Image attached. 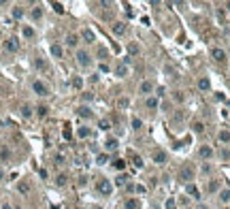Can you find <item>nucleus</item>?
<instances>
[{
	"instance_id": "f257e3e1",
	"label": "nucleus",
	"mask_w": 230,
	"mask_h": 209,
	"mask_svg": "<svg viewBox=\"0 0 230 209\" xmlns=\"http://www.w3.org/2000/svg\"><path fill=\"white\" fill-rule=\"evenodd\" d=\"M196 177V169H194V164H190V162H185L179 167V179H183V181H188V184H192V179Z\"/></svg>"
},
{
	"instance_id": "f03ea898",
	"label": "nucleus",
	"mask_w": 230,
	"mask_h": 209,
	"mask_svg": "<svg viewBox=\"0 0 230 209\" xmlns=\"http://www.w3.org/2000/svg\"><path fill=\"white\" fill-rule=\"evenodd\" d=\"M96 190L100 192L102 196H109L113 192V184L109 179H98V184H96Z\"/></svg>"
},
{
	"instance_id": "7ed1b4c3",
	"label": "nucleus",
	"mask_w": 230,
	"mask_h": 209,
	"mask_svg": "<svg viewBox=\"0 0 230 209\" xmlns=\"http://www.w3.org/2000/svg\"><path fill=\"white\" fill-rule=\"evenodd\" d=\"M77 62H79L81 66H90V64H92V56L85 51V49H79V51H77Z\"/></svg>"
},
{
	"instance_id": "20e7f679",
	"label": "nucleus",
	"mask_w": 230,
	"mask_h": 209,
	"mask_svg": "<svg viewBox=\"0 0 230 209\" xmlns=\"http://www.w3.org/2000/svg\"><path fill=\"white\" fill-rule=\"evenodd\" d=\"M32 90H34V94H38V96H47L49 94V87L43 83V81H34V83H32Z\"/></svg>"
},
{
	"instance_id": "39448f33",
	"label": "nucleus",
	"mask_w": 230,
	"mask_h": 209,
	"mask_svg": "<svg viewBox=\"0 0 230 209\" xmlns=\"http://www.w3.org/2000/svg\"><path fill=\"white\" fill-rule=\"evenodd\" d=\"M211 56H213V60H215V62H226V51H224V49H220V47H213L211 49Z\"/></svg>"
},
{
	"instance_id": "423d86ee",
	"label": "nucleus",
	"mask_w": 230,
	"mask_h": 209,
	"mask_svg": "<svg viewBox=\"0 0 230 209\" xmlns=\"http://www.w3.org/2000/svg\"><path fill=\"white\" fill-rule=\"evenodd\" d=\"M4 49H7V51H11V53H13V51H17V49H19V41H17L15 36L7 38V41H4Z\"/></svg>"
},
{
	"instance_id": "0eeeda50",
	"label": "nucleus",
	"mask_w": 230,
	"mask_h": 209,
	"mask_svg": "<svg viewBox=\"0 0 230 209\" xmlns=\"http://www.w3.org/2000/svg\"><path fill=\"white\" fill-rule=\"evenodd\" d=\"M151 160L156 162V164H166V160H168V158H166V154H164L162 150H156V152L151 154Z\"/></svg>"
},
{
	"instance_id": "6e6552de",
	"label": "nucleus",
	"mask_w": 230,
	"mask_h": 209,
	"mask_svg": "<svg viewBox=\"0 0 230 209\" xmlns=\"http://www.w3.org/2000/svg\"><path fill=\"white\" fill-rule=\"evenodd\" d=\"M198 156L202 158V160H209V158L213 156V150H211L209 145H200L198 147Z\"/></svg>"
},
{
	"instance_id": "1a4fd4ad",
	"label": "nucleus",
	"mask_w": 230,
	"mask_h": 209,
	"mask_svg": "<svg viewBox=\"0 0 230 209\" xmlns=\"http://www.w3.org/2000/svg\"><path fill=\"white\" fill-rule=\"evenodd\" d=\"M77 115H79V117H85V120H90V117H92L94 113H92V109L87 107V104H81V107L77 109Z\"/></svg>"
},
{
	"instance_id": "9d476101",
	"label": "nucleus",
	"mask_w": 230,
	"mask_h": 209,
	"mask_svg": "<svg viewBox=\"0 0 230 209\" xmlns=\"http://www.w3.org/2000/svg\"><path fill=\"white\" fill-rule=\"evenodd\" d=\"M81 36H83L85 43H96V34H94L90 28H83V30H81Z\"/></svg>"
},
{
	"instance_id": "9b49d317",
	"label": "nucleus",
	"mask_w": 230,
	"mask_h": 209,
	"mask_svg": "<svg viewBox=\"0 0 230 209\" xmlns=\"http://www.w3.org/2000/svg\"><path fill=\"white\" fill-rule=\"evenodd\" d=\"M139 92H141V94H151V92H153V85H151V81H141V85H139Z\"/></svg>"
},
{
	"instance_id": "f8f14e48",
	"label": "nucleus",
	"mask_w": 230,
	"mask_h": 209,
	"mask_svg": "<svg viewBox=\"0 0 230 209\" xmlns=\"http://www.w3.org/2000/svg\"><path fill=\"white\" fill-rule=\"evenodd\" d=\"M115 75H117V77H126V75H128V64L119 62L117 66H115Z\"/></svg>"
},
{
	"instance_id": "ddd939ff",
	"label": "nucleus",
	"mask_w": 230,
	"mask_h": 209,
	"mask_svg": "<svg viewBox=\"0 0 230 209\" xmlns=\"http://www.w3.org/2000/svg\"><path fill=\"white\" fill-rule=\"evenodd\" d=\"M124 32H126V24H124V21H117V24H113V34L122 36Z\"/></svg>"
},
{
	"instance_id": "4468645a",
	"label": "nucleus",
	"mask_w": 230,
	"mask_h": 209,
	"mask_svg": "<svg viewBox=\"0 0 230 209\" xmlns=\"http://www.w3.org/2000/svg\"><path fill=\"white\" fill-rule=\"evenodd\" d=\"M217 190H220V179H211L209 184H207V192L213 194V192H217Z\"/></svg>"
},
{
	"instance_id": "2eb2a0df",
	"label": "nucleus",
	"mask_w": 230,
	"mask_h": 209,
	"mask_svg": "<svg viewBox=\"0 0 230 209\" xmlns=\"http://www.w3.org/2000/svg\"><path fill=\"white\" fill-rule=\"evenodd\" d=\"M126 49H128V56H139V53H141V47L136 45V43H130Z\"/></svg>"
},
{
	"instance_id": "dca6fc26",
	"label": "nucleus",
	"mask_w": 230,
	"mask_h": 209,
	"mask_svg": "<svg viewBox=\"0 0 230 209\" xmlns=\"http://www.w3.org/2000/svg\"><path fill=\"white\" fill-rule=\"evenodd\" d=\"M105 147H107L109 152H113V150H117V147H119V141H117V139H107Z\"/></svg>"
},
{
	"instance_id": "f3484780",
	"label": "nucleus",
	"mask_w": 230,
	"mask_h": 209,
	"mask_svg": "<svg viewBox=\"0 0 230 209\" xmlns=\"http://www.w3.org/2000/svg\"><path fill=\"white\" fill-rule=\"evenodd\" d=\"M66 45L68 47H77V45H79V36H77V34H68L66 36Z\"/></svg>"
},
{
	"instance_id": "a211bd4d",
	"label": "nucleus",
	"mask_w": 230,
	"mask_h": 209,
	"mask_svg": "<svg viewBox=\"0 0 230 209\" xmlns=\"http://www.w3.org/2000/svg\"><path fill=\"white\" fill-rule=\"evenodd\" d=\"M124 207H126V209H141V203L136 201V199H128Z\"/></svg>"
},
{
	"instance_id": "6ab92c4d",
	"label": "nucleus",
	"mask_w": 230,
	"mask_h": 209,
	"mask_svg": "<svg viewBox=\"0 0 230 209\" xmlns=\"http://www.w3.org/2000/svg\"><path fill=\"white\" fill-rule=\"evenodd\" d=\"M17 190H19V194H28V192H30V184H28V181H19Z\"/></svg>"
},
{
	"instance_id": "aec40b11",
	"label": "nucleus",
	"mask_w": 230,
	"mask_h": 209,
	"mask_svg": "<svg viewBox=\"0 0 230 209\" xmlns=\"http://www.w3.org/2000/svg\"><path fill=\"white\" fill-rule=\"evenodd\" d=\"M211 87V81L207 79V77H200L198 79V90H209Z\"/></svg>"
},
{
	"instance_id": "412c9836",
	"label": "nucleus",
	"mask_w": 230,
	"mask_h": 209,
	"mask_svg": "<svg viewBox=\"0 0 230 209\" xmlns=\"http://www.w3.org/2000/svg\"><path fill=\"white\" fill-rule=\"evenodd\" d=\"M51 53H53L56 58H62V56H64V49L60 47L58 43H53V45H51Z\"/></svg>"
},
{
	"instance_id": "4be33fe9",
	"label": "nucleus",
	"mask_w": 230,
	"mask_h": 209,
	"mask_svg": "<svg viewBox=\"0 0 230 209\" xmlns=\"http://www.w3.org/2000/svg\"><path fill=\"white\" fill-rule=\"evenodd\" d=\"M21 117H32V107L30 104H21Z\"/></svg>"
},
{
	"instance_id": "5701e85b",
	"label": "nucleus",
	"mask_w": 230,
	"mask_h": 209,
	"mask_svg": "<svg viewBox=\"0 0 230 209\" xmlns=\"http://www.w3.org/2000/svg\"><path fill=\"white\" fill-rule=\"evenodd\" d=\"M77 135H79V139H87V137L92 135V130L87 128V126H81V128H79V133H77Z\"/></svg>"
},
{
	"instance_id": "b1692460",
	"label": "nucleus",
	"mask_w": 230,
	"mask_h": 209,
	"mask_svg": "<svg viewBox=\"0 0 230 209\" xmlns=\"http://www.w3.org/2000/svg\"><path fill=\"white\" fill-rule=\"evenodd\" d=\"M188 194H192L194 199H200V194H198V188H196L194 184H188Z\"/></svg>"
},
{
	"instance_id": "393cba45",
	"label": "nucleus",
	"mask_w": 230,
	"mask_h": 209,
	"mask_svg": "<svg viewBox=\"0 0 230 209\" xmlns=\"http://www.w3.org/2000/svg\"><path fill=\"white\" fill-rule=\"evenodd\" d=\"M220 201L222 203H230V188H226V190L220 192Z\"/></svg>"
},
{
	"instance_id": "a878e982",
	"label": "nucleus",
	"mask_w": 230,
	"mask_h": 209,
	"mask_svg": "<svg viewBox=\"0 0 230 209\" xmlns=\"http://www.w3.org/2000/svg\"><path fill=\"white\" fill-rule=\"evenodd\" d=\"M192 130H194V133H205V124H202V122H194V124H192Z\"/></svg>"
},
{
	"instance_id": "bb28decb",
	"label": "nucleus",
	"mask_w": 230,
	"mask_h": 209,
	"mask_svg": "<svg viewBox=\"0 0 230 209\" xmlns=\"http://www.w3.org/2000/svg\"><path fill=\"white\" fill-rule=\"evenodd\" d=\"M66 181H68V177L64 173H60L58 177H56V186H66Z\"/></svg>"
},
{
	"instance_id": "cd10ccee",
	"label": "nucleus",
	"mask_w": 230,
	"mask_h": 209,
	"mask_svg": "<svg viewBox=\"0 0 230 209\" xmlns=\"http://www.w3.org/2000/svg\"><path fill=\"white\" fill-rule=\"evenodd\" d=\"M36 113H38V117H45V115L49 113V109L45 107V104H38V107H36Z\"/></svg>"
},
{
	"instance_id": "c85d7f7f",
	"label": "nucleus",
	"mask_w": 230,
	"mask_h": 209,
	"mask_svg": "<svg viewBox=\"0 0 230 209\" xmlns=\"http://www.w3.org/2000/svg\"><path fill=\"white\" fill-rule=\"evenodd\" d=\"M220 141L222 143H230V133L228 130H220Z\"/></svg>"
},
{
	"instance_id": "c756f323",
	"label": "nucleus",
	"mask_w": 230,
	"mask_h": 209,
	"mask_svg": "<svg viewBox=\"0 0 230 209\" xmlns=\"http://www.w3.org/2000/svg\"><path fill=\"white\" fill-rule=\"evenodd\" d=\"M41 17H43V9L34 7V9H32V19H41Z\"/></svg>"
},
{
	"instance_id": "7c9ffc66",
	"label": "nucleus",
	"mask_w": 230,
	"mask_h": 209,
	"mask_svg": "<svg viewBox=\"0 0 230 209\" xmlns=\"http://www.w3.org/2000/svg\"><path fill=\"white\" fill-rule=\"evenodd\" d=\"M173 100L175 102H183L185 100V94H183V92H173Z\"/></svg>"
},
{
	"instance_id": "2f4dec72",
	"label": "nucleus",
	"mask_w": 230,
	"mask_h": 209,
	"mask_svg": "<svg viewBox=\"0 0 230 209\" xmlns=\"http://www.w3.org/2000/svg\"><path fill=\"white\" fill-rule=\"evenodd\" d=\"M21 34H24L26 38H32V36H34V30H32L30 26H24V30H21Z\"/></svg>"
},
{
	"instance_id": "473e14b6",
	"label": "nucleus",
	"mask_w": 230,
	"mask_h": 209,
	"mask_svg": "<svg viewBox=\"0 0 230 209\" xmlns=\"http://www.w3.org/2000/svg\"><path fill=\"white\" fill-rule=\"evenodd\" d=\"M98 128H100V130H109V128H111V122H109V120H100V122H98Z\"/></svg>"
},
{
	"instance_id": "72a5a7b5",
	"label": "nucleus",
	"mask_w": 230,
	"mask_h": 209,
	"mask_svg": "<svg viewBox=\"0 0 230 209\" xmlns=\"http://www.w3.org/2000/svg\"><path fill=\"white\" fill-rule=\"evenodd\" d=\"M13 17H15V19H21V17H24V9H21V7H15V9H13Z\"/></svg>"
},
{
	"instance_id": "f704fd0d",
	"label": "nucleus",
	"mask_w": 230,
	"mask_h": 209,
	"mask_svg": "<svg viewBox=\"0 0 230 209\" xmlns=\"http://www.w3.org/2000/svg\"><path fill=\"white\" fill-rule=\"evenodd\" d=\"M220 156H222V160H226V162H230V150H220Z\"/></svg>"
},
{
	"instance_id": "c9c22d12",
	"label": "nucleus",
	"mask_w": 230,
	"mask_h": 209,
	"mask_svg": "<svg viewBox=\"0 0 230 209\" xmlns=\"http://www.w3.org/2000/svg\"><path fill=\"white\" fill-rule=\"evenodd\" d=\"M9 158H11V152L7 147H2V150H0V160H9Z\"/></svg>"
},
{
	"instance_id": "e433bc0d",
	"label": "nucleus",
	"mask_w": 230,
	"mask_h": 209,
	"mask_svg": "<svg viewBox=\"0 0 230 209\" xmlns=\"http://www.w3.org/2000/svg\"><path fill=\"white\" fill-rule=\"evenodd\" d=\"M81 85H83V79H81V77H75V79H73V87H75V90H81Z\"/></svg>"
},
{
	"instance_id": "4c0bfd02",
	"label": "nucleus",
	"mask_w": 230,
	"mask_h": 209,
	"mask_svg": "<svg viewBox=\"0 0 230 209\" xmlns=\"http://www.w3.org/2000/svg\"><path fill=\"white\" fill-rule=\"evenodd\" d=\"M96 162H98V164H107V162H109V156H107V154H98Z\"/></svg>"
},
{
	"instance_id": "58836bf2",
	"label": "nucleus",
	"mask_w": 230,
	"mask_h": 209,
	"mask_svg": "<svg viewBox=\"0 0 230 209\" xmlns=\"http://www.w3.org/2000/svg\"><path fill=\"white\" fill-rule=\"evenodd\" d=\"M115 184H117V186H126V184H128V177H126V175H119V177L115 179Z\"/></svg>"
},
{
	"instance_id": "ea45409f",
	"label": "nucleus",
	"mask_w": 230,
	"mask_h": 209,
	"mask_svg": "<svg viewBox=\"0 0 230 209\" xmlns=\"http://www.w3.org/2000/svg\"><path fill=\"white\" fill-rule=\"evenodd\" d=\"M147 107H149V109H156V107H158V100H156L153 96H149V98H147Z\"/></svg>"
},
{
	"instance_id": "a19ab883",
	"label": "nucleus",
	"mask_w": 230,
	"mask_h": 209,
	"mask_svg": "<svg viewBox=\"0 0 230 209\" xmlns=\"http://www.w3.org/2000/svg\"><path fill=\"white\" fill-rule=\"evenodd\" d=\"M34 66H36L38 70H43V68H45V62H43V58H36V60H34Z\"/></svg>"
},
{
	"instance_id": "79ce46f5",
	"label": "nucleus",
	"mask_w": 230,
	"mask_h": 209,
	"mask_svg": "<svg viewBox=\"0 0 230 209\" xmlns=\"http://www.w3.org/2000/svg\"><path fill=\"white\" fill-rule=\"evenodd\" d=\"M141 126H143V122H141L139 117H134V120H132V130H139Z\"/></svg>"
},
{
	"instance_id": "37998d69",
	"label": "nucleus",
	"mask_w": 230,
	"mask_h": 209,
	"mask_svg": "<svg viewBox=\"0 0 230 209\" xmlns=\"http://www.w3.org/2000/svg\"><path fill=\"white\" fill-rule=\"evenodd\" d=\"M51 7H53V11H56V13H64V7H62L60 2H53Z\"/></svg>"
},
{
	"instance_id": "c03bdc74",
	"label": "nucleus",
	"mask_w": 230,
	"mask_h": 209,
	"mask_svg": "<svg viewBox=\"0 0 230 209\" xmlns=\"http://www.w3.org/2000/svg\"><path fill=\"white\" fill-rule=\"evenodd\" d=\"M81 98H83L85 102H90L92 98H94V94H92V92H83V94H81Z\"/></svg>"
},
{
	"instance_id": "a18cd8bd",
	"label": "nucleus",
	"mask_w": 230,
	"mask_h": 209,
	"mask_svg": "<svg viewBox=\"0 0 230 209\" xmlns=\"http://www.w3.org/2000/svg\"><path fill=\"white\" fill-rule=\"evenodd\" d=\"M117 104H119L122 109H126V107L130 104V100H128V98H119V100H117Z\"/></svg>"
},
{
	"instance_id": "49530a36",
	"label": "nucleus",
	"mask_w": 230,
	"mask_h": 209,
	"mask_svg": "<svg viewBox=\"0 0 230 209\" xmlns=\"http://www.w3.org/2000/svg\"><path fill=\"white\" fill-rule=\"evenodd\" d=\"M113 164H115V169H119V171H122V169H124V167H126V162H124V160H122V158H119V160H115V162H113Z\"/></svg>"
},
{
	"instance_id": "de8ad7c7",
	"label": "nucleus",
	"mask_w": 230,
	"mask_h": 209,
	"mask_svg": "<svg viewBox=\"0 0 230 209\" xmlns=\"http://www.w3.org/2000/svg\"><path fill=\"white\" fill-rule=\"evenodd\" d=\"M98 58H107V49H105V47L98 49Z\"/></svg>"
},
{
	"instance_id": "09e8293b",
	"label": "nucleus",
	"mask_w": 230,
	"mask_h": 209,
	"mask_svg": "<svg viewBox=\"0 0 230 209\" xmlns=\"http://www.w3.org/2000/svg\"><path fill=\"white\" fill-rule=\"evenodd\" d=\"M56 164H64V156H62V154H58V156H56Z\"/></svg>"
},
{
	"instance_id": "8fccbe9b",
	"label": "nucleus",
	"mask_w": 230,
	"mask_h": 209,
	"mask_svg": "<svg viewBox=\"0 0 230 209\" xmlns=\"http://www.w3.org/2000/svg\"><path fill=\"white\" fill-rule=\"evenodd\" d=\"M166 209H175V201H173V199L166 201Z\"/></svg>"
},
{
	"instance_id": "3c124183",
	"label": "nucleus",
	"mask_w": 230,
	"mask_h": 209,
	"mask_svg": "<svg viewBox=\"0 0 230 209\" xmlns=\"http://www.w3.org/2000/svg\"><path fill=\"white\" fill-rule=\"evenodd\" d=\"M134 192H139V194H143V192H145V186H134Z\"/></svg>"
},
{
	"instance_id": "603ef678",
	"label": "nucleus",
	"mask_w": 230,
	"mask_h": 209,
	"mask_svg": "<svg viewBox=\"0 0 230 209\" xmlns=\"http://www.w3.org/2000/svg\"><path fill=\"white\" fill-rule=\"evenodd\" d=\"M38 175H41L43 179H47V171H45V169H41V171H38Z\"/></svg>"
},
{
	"instance_id": "864d4df0",
	"label": "nucleus",
	"mask_w": 230,
	"mask_h": 209,
	"mask_svg": "<svg viewBox=\"0 0 230 209\" xmlns=\"http://www.w3.org/2000/svg\"><path fill=\"white\" fill-rule=\"evenodd\" d=\"M2 209H11V205H9V203H4V205H2Z\"/></svg>"
},
{
	"instance_id": "5fc2aeb1",
	"label": "nucleus",
	"mask_w": 230,
	"mask_h": 209,
	"mask_svg": "<svg viewBox=\"0 0 230 209\" xmlns=\"http://www.w3.org/2000/svg\"><path fill=\"white\" fill-rule=\"evenodd\" d=\"M196 209H207V207H205V205H198V207H196Z\"/></svg>"
},
{
	"instance_id": "6e6d98bb",
	"label": "nucleus",
	"mask_w": 230,
	"mask_h": 209,
	"mask_svg": "<svg viewBox=\"0 0 230 209\" xmlns=\"http://www.w3.org/2000/svg\"><path fill=\"white\" fill-rule=\"evenodd\" d=\"M2 177H4V173H2V171H0V181H2Z\"/></svg>"
},
{
	"instance_id": "4d7b16f0",
	"label": "nucleus",
	"mask_w": 230,
	"mask_h": 209,
	"mask_svg": "<svg viewBox=\"0 0 230 209\" xmlns=\"http://www.w3.org/2000/svg\"><path fill=\"white\" fill-rule=\"evenodd\" d=\"M226 9H228V11H230V2H228V4H226Z\"/></svg>"
},
{
	"instance_id": "13d9d810",
	"label": "nucleus",
	"mask_w": 230,
	"mask_h": 209,
	"mask_svg": "<svg viewBox=\"0 0 230 209\" xmlns=\"http://www.w3.org/2000/svg\"><path fill=\"white\" fill-rule=\"evenodd\" d=\"M94 209H102V207H94Z\"/></svg>"
},
{
	"instance_id": "bf43d9fd",
	"label": "nucleus",
	"mask_w": 230,
	"mask_h": 209,
	"mask_svg": "<svg viewBox=\"0 0 230 209\" xmlns=\"http://www.w3.org/2000/svg\"><path fill=\"white\" fill-rule=\"evenodd\" d=\"M0 38H2V32H0Z\"/></svg>"
}]
</instances>
